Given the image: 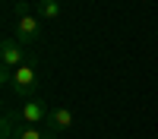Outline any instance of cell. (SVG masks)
<instances>
[{
  "label": "cell",
  "mask_w": 158,
  "mask_h": 139,
  "mask_svg": "<svg viewBox=\"0 0 158 139\" xmlns=\"http://www.w3.org/2000/svg\"><path fill=\"white\" fill-rule=\"evenodd\" d=\"M16 41L22 44H35L38 38H41V19H38V13H32V6L19 0L16 3Z\"/></svg>",
  "instance_id": "6da1fadb"
},
{
  "label": "cell",
  "mask_w": 158,
  "mask_h": 139,
  "mask_svg": "<svg viewBox=\"0 0 158 139\" xmlns=\"http://www.w3.org/2000/svg\"><path fill=\"white\" fill-rule=\"evenodd\" d=\"M38 88V73L29 67V63H22V67L13 70V92L22 95V98H32Z\"/></svg>",
  "instance_id": "7a4b0ae2"
},
{
  "label": "cell",
  "mask_w": 158,
  "mask_h": 139,
  "mask_svg": "<svg viewBox=\"0 0 158 139\" xmlns=\"http://www.w3.org/2000/svg\"><path fill=\"white\" fill-rule=\"evenodd\" d=\"M22 47H25V44L16 41V35H6L3 41H0V63L10 67V70L22 67V63H25V51H22Z\"/></svg>",
  "instance_id": "3957f363"
},
{
  "label": "cell",
  "mask_w": 158,
  "mask_h": 139,
  "mask_svg": "<svg viewBox=\"0 0 158 139\" xmlns=\"http://www.w3.org/2000/svg\"><path fill=\"white\" fill-rule=\"evenodd\" d=\"M48 117H51V108L44 104V101H38V98H29V101L19 108V123L41 126V123H48Z\"/></svg>",
  "instance_id": "277c9868"
},
{
  "label": "cell",
  "mask_w": 158,
  "mask_h": 139,
  "mask_svg": "<svg viewBox=\"0 0 158 139\" xmlns=\"http://www.w3.org/2000/svg\"><path fill=\"white\" fill-rule=\"evenodd\" d=\"M73 111L70 108H51V117H48V130L54 133V136H60L63 130H70L73 126Z\"/></svg>",
  "instance_id": "5b68a950"
},
{
  "label": "cell",
  "mask_w": 158,
  "mask_h": 139,
  "mask_svg": "<svg viewBox=\"0 0 158 139\" xmlns=\"http://www.w3.org/2000/svg\"><path fill=\"white\" fill-rule=\"evenodd\" d=\"M35 13H38V19H41V22H54V19H60L63 6H60V0H38V3H35Z\"/></svg>",
  "instance_id": "8992f818"
},
{
  "label": "cell",
  "mask_w": 158,
  "mask_h": 139,
  "mask_svg": "<svg viewBox=\"0 0 158 139\" xmlns=\"http://www.w3.org/2000/svg\"><path fill=\"white\" fill-rule=\"evenodd\" d=\"M13 139H57L51 130H41V126H29V123H19Z\"/></svg>",
  "instance_id": "52a82bcc"
},
{
  "label": "cell",
  "mask_w": 158,
  "mask_h": 139,
  "mask_svg": "<svg viewBox=\"0 0 158 139\" xmlns=\"http://www.w3.org/2000/svg\"><path fill=\"white\" fill-rule=\"evenodd\" d=\"M13 114H3V123H0V133H3V139H13V133H16V126H13Z\"/></svg>",
  "instance_id": "ba28073f"
},
{
  "label": "cell",
  "mask_w": 158,
  "mask_h": 139,
  "mask_svg": "<svg viewBox=\"0 0 158 139\" xmlns=\"http://www.w3.org/2000/svg\"><path fill=\"white\" fill-rule=\"evenodd\" d=\"M0 82H3L6 88H13V70L10 67H0Z\"/></svg>",
  "instance_id": "9c48e42d"
}]
</instances>
